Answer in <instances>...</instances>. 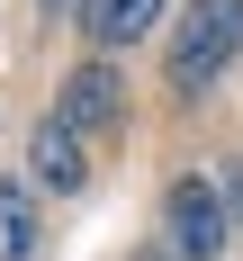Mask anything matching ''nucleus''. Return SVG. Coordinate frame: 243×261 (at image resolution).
I'll return each mask as SVG.
<instances>
[{
    "label": "nucleus",
    "instance_id": "nucleus-1",
    "mask_svg": "<svg viewBox=\"0 0 243 261\" xmlns=\"http://www.w3.org/2000/svg\"><path fill=\"white\" fill-rule=\"evenodd\" d=\"M234 54H243V0H189L171 36V90H207Z\"/></svg>",
    "mask_w": 243,
    "mask_h": 261
},
{
    "label": "nucleus",
    "instance_id": "nucleus-2",
    "mask_svg": "<svg viewBox=\"0 0 243 261\" xmlns=\"http://www.w3.org/2000/svg\"><path fill=\"white\" fill-rule=\"evenodd\" d=\"M162 243H171L180 261H216L225 243H234L225 198H216L207 180H171V198H162Z\"/></svg>",
    "mask_w": 243,
    "mask_h": 261
},
{
    "label": "nucleus",
    "instance_id": "nucleus-3",
    "mask_svg": "<svg viewBox=\"0 0 243 261\" xmlns=\"http://www.w3.org/2000/svg\"><path fill=\"white\" fill-rule=\"evenodd\" d=\"M54 117H63L72 135H108L117 117H126V81L108 72V63H81V72L63 81V108H54Z\"/></svg>",
    "mask_w": 243,
    "mask_h": 261
},
{
    "label": "nucleus",
    "instance_id": "nucleus-4",
    "mask_svg": "<svg viewBox=\"0 0 243 261\" xmlns=\"http://www.w3.org/2000/svg\"><path fill=\"white\" fill-rule=\"evenodd\" d=\"M153 18H162V0H81V36H90L99 54L135 45V36H153Z\"/></svg>",
    "mask_w": 243,
    "mask_h": 261
},
{
    "label": "nucleus",
    "instance_id": "nucleus-5",
    "mask_svg": "<svg viewBox=\"0 0 243 261\" xmlns=\"http://www.w3.org/2000/svg\"><path fill=\"white\" fill-rule=\"evenodd\" d=\"M27 171H36L45 189H81V180H90V162H81V135L63 126V117H45V126L27 135Z\"/></svg>",
    "mask_w": 243,
    "mask_h": 261
},
{
    "label": "nucleus",
    "instance_id": "nucleus-6",
    "mask_svg": "<svg viewBox=\"0 0 243 261\" xmlns=\"http://www.w3.org/2000/svg\"><path fill=\"white\" fill-rule=\"evenodd\" d=\"M27 252H36V207L18 180H0V261H27Z\"/></svg>",
    "mask_w": 243,
    "mask_h": 261
},
{
    "label": "nucleus",
    "instance_id": "nucleus-7",
    "mask_svg": "<svg viewBox=\"0 0 243 261\" xmlns=\"http://www.w3.org/2000/svg\"><path fill=\"white\" fill-rule=\"evenodd\" d=\"M234 216H243V162H234Z\"/></svg>",
    "mask_w": 243,
    "mask_h": 261
},
{
    "label": "nucleus",
    "instance_id": "nucleus-8",
    "mask_svg": "<svg viewBox=\"0 0 243 261\" xmlns=\"http://www.w3.org/2000/svg\"><path fill=\"white\" fill-rule=\"evenodd\" d=\"M45 9H81V0H45Z\"/></svg>",
    "mask_w": 243,
    "mask_h": 261
},
{
    "label": "nucleus",
    "instance_id": "nucleus-9",
    "mask_svg": "<svg viewBox=\"0 0 243 261\" xmlns=\"http://www.w3.org/2000/svg\"><path fill=\"white\" fill-rule=\"evenodd\" d=\"M144 261H162V252H144Z\"/></svg>",
    "mask_w": 243,
    "mask_h": 261
}]
</instances>
